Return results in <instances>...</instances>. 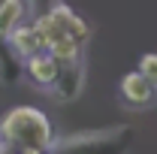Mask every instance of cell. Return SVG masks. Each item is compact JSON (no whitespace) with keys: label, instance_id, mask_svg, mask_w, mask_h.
Segmentation results:
<instances>
[{"label":"cell","instance_id":"obj_6","mask_svg":"<svg viewBox=\"0 0 157 154\" xmlns=\"http://www.w3.org/2000/svg\"><path fill=\"white\" fill-rule=\"evenodd\" d=\"M58 100H70V97L78 94L82 88V64L73 60V64H60V73H58V82L52 85Z\"/></svg>","mask_w":157,"mask_h":154},{"label":"cell","instance_id":"obj_1","mask_svg":"<svg viewBox=\"0 0 157 154\" xmlns=\"http://www.w3.org/2000/svg\"><path fill=\"white\" fill-rule=\"evenodd\" d=\"M0 136L6 139V145H33V148H48L55 145V133L45 112H39L33 106H15L9 109L0 121Z\"/></svg>","mask_w":157,"mask_h":154},{"label":"cell","instance_id":"obj_5","mask_svg":"<svg viewBox=\"0 0 157 154\" xmlns=\"http://www.w3.org/2000/svg\"><path fill=\"white\" fill-rule=\"evenodd\" d=\"M24 70H27V76L33 79L39 88H52V85L58 82L60 64L42 48V52H33L30 58H24Z\"/></svg>","mask_w":157,"mask_h":154},{"label":"cell","instance_id":"obj_13","mask_svg":"<svg viewBox=\"0 0 157 154\" xmlns=\"http://www.w3.org/2000/svg\"><path fill=\"white\" fill-rule=\"evenodd\" d=\"M3 145H6V139H3V136H0V148H3Z\"/></svg>","mask_w":157,"mask_h":154},{"label":"cell","instance_id":"obj_9","mask_svg":"<svg viewBox=\"0 0 157 154\" xmlns=\"http://www.w3.org/2000/svg\"><path fill=\"white\" fill-rule=\"evenodd\" d=\"M21 18H24V0H6V3H0V37L6 39Z\"/></svg>","mask_w":157,"mask_h":154},{"label":"cell","instance_id":"obj_2","mask_svg":"<svg viewBox=\"0 0 157 154\" xmlns=\"http://www.w3.org/2000/svg\"><path fill=\"white\" fill-rule=\"evenodd\" d=\"M130 127H115V130H97V133L70 136L60 145H52L58 154H124L130 145Z\"/></svg>","mask_w":157,"mask_h":154},{"label":"cell","instance_id":"obj_8","mask_svg":"<svg viewBox=\"0 0 157 154\" xmlns=\"http://www.w3.org/2000/svg\"><path fill=\"white\" fill-rule=\"evenodd\" d=\"M45 52L58 60V64H73V60H82V42H76L73 37L63 33V37L52 39V42L45 45Z\"/></svg>","mask_w":157,"mask_h":154},{"label":"cell","instance_id":"obj_4","mask_svg":"<svg viewBox=\"0 0 157 154\" xmlns=\"http://www.w3.org/2000/svg\"><path fill=\"white\" fill-rule=\"evenodd\" d=\"M6 39H9L12 52H15L21 60L30 58L33 52H42V48H45V37H42V30L36 27V21H33V24H30V21H18Z\"/></svg>","mask_w":157,"mask_h":154},{"label":"cell","instance_id":"obj_12","mask_svg":"<svg viewBox=\"0 0 157 154\" xmlns=\"http://www.w3.org/2000/svg\"><path fill=\"white\" fill-rule=\"evenodd\" d=\"M0 154H12V151H6V145H3V148H0Z\"/></svg>","mask_w":157,"mask_h":154},{"label":"cell","instance_id":"obj_11","mask_svg":"<svg viewBox=\"0 0 157 154\" xmlns=\"http://www.w3.org/2000/svg\"><path fill=\"white\" fill-rule=\"evenodd\" d=\"M21 154H52L48 148H33V145H24L21 148Z\"/></svg>","mask_w":157,"mask_h":154},{"label":"cell","instance_id":"obj_7","mask_svg":"<svg viewBox=\"0 0 157 154\" xmlns=\"http://www.w3.org/2000/svg\"><path fill=\"white\" fill-rule=\"evenodd\" d=\"M55 12H58V18H60V24H63V33L67 37H73L76 42H88L91 39V24L82 18L78 12H73L70 6H55Z\"/></svg>","mask_w":157,"mask_h":154},{"label":"cell","instance_id":"obj_10","mask_svg":"<svg viewBox=\"0 0 157 154\" xmlns=\"http://www.w3.org/2000/svg\"><path fill=\"white\" fill-rule=\"evenodd\" d=\"M139 73H142V76H148V79L157 85V55H154V52H148V55H142V58H139Z\"/></svg>","mask_w":157,"mask_h":154},{"label":"cell","instance_id":"obj_14","mask_svg":"<svg viewBox=\"0 0 157 154\" xmlns=\"http://www.w3.org/2000/svg\"><path fill=\"white\" fill-rule=\"evenodd\" d=\"M0 3H6V0H0Z\"/></svg>","mask_w":157,"mask_h":154},{"label":"cell","instance_id":"obj_3","mask_svg":"<svg viewBox=\"0 0 157 154\" xmlns=\"http://www.w3.org/2000/svg\"><path fill=\"white\" fill-rule=\"evenodd\" d=\"M157 97V85L151 82L148 76H142V73H127V76L121 79V100L127 103V106H133V109H145V106H151Z\"/></svg>","mask_w":157,"mask_h":154}]
</instances>
